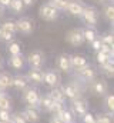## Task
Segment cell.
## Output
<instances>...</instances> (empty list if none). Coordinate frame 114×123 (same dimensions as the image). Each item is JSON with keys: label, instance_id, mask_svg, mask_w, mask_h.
<instances>
[{"label": "cell", "instance_id": "cell-1", "mask_svg": "<svg viewBox=\"0 0 114 123\" xmlns=\"http://www.w3.org/2000/svg\"><path fill=\"white\" fill-rule=\"evenodd\" d=\"M60 86H61V90H63V93H64L66 100H68V102L84 97L86 92H87L86 85L80 83V82H77V80L73 79V77H71L67 83H61Z\"/></svg>", "mask_w": 114, "mask_h": 123}, {"label": "cell", "instance_id": "cell-2", "mask_svg": "<svg viewBox=\"0 0 114 123\" xmlns=\"http://www.w3.org/2000/svg\"><path fill=\"white\" fill-rule=\"evenodd\" d=\"M86 89H87V92L91 93L94 97H104L107 93H110V85H108L107 79L97 76L90 83H87Z\"/></svg>", "mask_w": 114, "mask_h": 123}, {"label": "cell", "instance_id": "cell-3", "mask_svg": "<svg viewBox=\"0 0 114 123\" xmlns=\"http://www.w3.org/2000/svg\"><path fill=\"white\" fill-rule=\"evenodd\" d=\"M71 73H73V79H76L77 82L83 83L86 86H87V83H90L93 79H96L98 76L97 74V69L94 66H91L90 63L87 66H84V67L79 69V70H73Z\"/></svg>", "mask_w": 114, "mask_h": 123}, {"label": "cell", "instance_id": "cell-4", "mask_svg": "<svg viewBox=\"0 0 114 123\" xmlns=\"http://www.w3.org/2000/svg\"><path fill=\"white\" fill-rule=\"evenodd\" d=\"M40 99H41V93L39 89H36L34 86H27L23 92H22V102L26 106H31V107H39L40 105ZM40 109V107H39Z\"/></svg>", "mask_w": 114, "mask_h": 123}, {"label": "cell", "instance_id": "cell-5", "mask_svg": "<svg viewBox=\"0 0 114 123\" xmlns=\"http://www.w3.org/2000/svg\"><path fill=\"white\" fill-rule=\"evenodd\" d=\"M26 62L28 64V69H43V64L46 63V55L40 49L31 50L26 57Z\"/></svg>", "mask_w": 114, "mask_h": 123}, {"label": "cell", "instance_id": "cell-6", "mask_svg": "<svg viewBox=\"0 0 114 123\" xmlns=\"http://www.w3.org/2000/svg\"><path fill=\"white\" fill-rule=\"evenodd\" d=\"M80 19L83 20L86 26L88 27H96L98 25V10L93 6H86Z\"/></svg>", "mask_w": 114, "mask_h": 123}, {"label": "cell", "instance_id": "cell-7", "mask_svg": "<svg viewBox=\"0 0 114 123\" xmlns=\"http://www.w3.org/2000/svg\"><path fill=\"white\" fill-rule=\"evenodd\" d=\"M39 16L41 20L44 22H56L57 19L60 17V12L54 9L51 4L49 3H43L40 7H39Z\"/></svg>", "mask_w": 114, "mask_h": 123}, {"label": "cell", "instance_id": "cell-8", "mask_svg": "<svg viewBox=\"0 0 114 123\" xmlns=\"http://www.w3.org/2000/svg\"><path fill=\"white\" fill-rule=\"evenodd\" d=\"M68 110L74 115L76 119H80L83 115H86V113L88 112V102H87V99H86V97H81V99L71 100Z\"/></svg>", "mask_w": 114, "mask_h": 123}, {"label": "cell", "instance_id": "cell-9", "mask_svg": "<svg viewBox=\"0 0 114 123\" xmlns=\"http://www.w3.org/2000/svg\"><path fill=\"white\" fill-rule=\"evenodd\" d=\"M64 40L73 46V47H80L83 46L86 42H84V37H83V31H81V27H74L71 30H68L64 36Z\"/></svg>", "mask_w": 114, "mask_h": 123}, {"label": "cell", "instance_id": "cell-10", "mask_svg": "<svg viewBox=\"0 0 114 123\" xmlns=\"http://www.w3.org/2000/svg\"><path fill=\"white\" fill-rule=\"evenodd\" d=\"M43 83L53 89V87H57L61 85V74L57 69H49V70H44L43 73Z\"/></svg>", "mask_w": 114, "mask_h": 123}, {"label": "cell", "instance_id": "cell-11", "mask_svg": "<svg viewBox=\"0 0 114 123\" xmlns=\"http://www.w3.org/2000/svg\"><path fill=\"white\" fill-rule=\"evenodd\" d=\"M14 23H16V30L19 31V33H22V34H24V36H30L34 31V29H36L33 19H30L27 16L17 19Z\"/></svg>", "mask_w": 114, "mask_h": 123}, {"label": "cell", "instance_id": "cell-12", "mask_svg": "<svg viewBox=\"0 0 114 123\" xmlns=\"http://www.w3.org/2000/svg\"><path fill=\"white\" fill-rule=\"evenodd\" d=\"M1 37H0V40H3V42H11V40H14V34L17 33L16 30V23H14V20H6L1 26Z\"/></svg>", "mask_w": 114, "mask_h": 123}, {"label": "cell", "instance_id": "cell-13", "mask_svg": "<svg viewBox=\"0 0 114 123\" xmlns=\"http://www.w3.org/2000/svg\"><path fill=\"white\" fill-rule=\"evenodd\" d=\"M23 117L26 119L27 123H39L41 119V110L39 107H31V106H24L22 110Z\"/></svg>", "mask_w": 114, "mask_h": 123}, {"label": "cell", "instance_id": "cell-14", "mask_svg": "<svg viewBox=\"0 0 114 123\" xmlns=\"http://www.w3.org/2000/svg\"><path fill=\"white\" fill-rule=\"evenodd\" d=\"M56 69L60 73H64V74H71V64H70V57L67 53H61L58 55L56 59Z\"/></svg>", "mask_w": 114, "mask_h": 123}, {"label": "cell", "instance_id": "cell-15", "mask_svg": "<svg viewBox=\"0 0 114 123\" xmlns=\"http://www.w3.org/2000/svg\"><path fill=\"white\" fill-rule=\"evenodd\" d=\"M86 6H87V4H86L83 0H70V1H68V4H67L66 12H67L70 16L80 17Z\"/></svg>", "mask_w": 114, "mask_h": 123}, {"label": "cell", "instance_id": "cell-16", "mask_svg": "<svg viewBox=\"0 0 114 123\" xmlns=\"http://www.w3.org/2000/svg\"><path fill=\"white\" fill-rule=\"evenodd\" d=\"M43 69H28L27 73L24 74L27 79L28 85H41L43 83Z\"/></svg>", "mask_w": 114, "mask_h": 123}, {"label": "cell", "instance_id": "cell-17", "mask_svg": "<svg viewBox=\"0 0 114 123\" xmlns=\"http://www.w3.org/2000/svg\"><path fill=\"white\" fill-rule=\"evenodd\" d=\"M68 57H70L71 70H79V69H81V67H84V66L88 64V60H87V57H86L84 55L74 53V55H68Z\"/></svg>", "mask_w": 114, "mask_h": 123}, {"label": "cell", "instance_id": "cell-18", "mask_svg": "<svg viewBox=\"0 0 114 123\" xmlns=\"http://www.w3.org/2000/svg\"><path fill=\"white\" fill-rule=\"evenodd\" d=\"M27 86H30L27 82V79H26V76L24 74H16V76H13V82H11V87L14 89V90H17V92H23Z\"/></svg>", "mask_w": 114, "mask_h": 123}, {"label": "cell", "instance_id": "cell-19", "mask_svg": "<svg viewBox=\"0 0 114 123\" xmlns=\"http://www.w3.org/2000/svg\"><path fill=\"white\" fill-rule=\"evenodd\" d=\"M9 66L13 69V70H22L23 67H24V64H26V59H24V56L23 55H14V56H10L9 57Z\"/></svg>", "mask_w": 114, "mask_h": 123}, {"label": "cell", "instance_id": "cell-20", "mask_svg": "<svg viewBox=\"0 0 114 123\" xmlns=\"http://www.w3.org/2000/svg\"><path fill=\"white\" fill-rule=\"evenodd\" d=\"M47 94L50 96V99H51L53 102L66 105V97H64V93H63V90H61V86H57V87L50 89V90L47 92Z\"/></svg>", "mask_w": 114, "mask_h": 123}, {"label": "cell", "instance_id": "cell-21", "mask_svg": "<svg viewBox=\"0 0 114 123\" xmlns=\"http://www.w3.org/2000/svg\"><path fill=\"white\" fill-rule=\"evenodd\" d=\"M13 76L9 72H0V92H6L11 87Z\"/></svg>", "mask_w": 114, "mask_h": 123}, {"label": "cell", "instance_id": "cell-22", "mask_svg": "<svg viewBox=\"0 0 114 123\" xmlns=\"http://www.w3.org/2000/svg\"><path fill=\"white\" fill-rule=\"evenodd\" d=\"M0 109L9 110V112H11V109H13V100L7 94V92H0Z\"/></svg>", "mask_w": 114, "mask_h": 123}, {"label": "cell", "instance_id": "cell-23", "mask_svg": "<svg viewBox=\"0 0 114 123\" xmlns=\"http://www.w3.org/2000/svg\"><path fill=\"white\" fill-rule=\"evenodd\" d=\"M103 17H104L108 23L113 25V22H114V4H113V1L104 3V7H103Z\"/></svg>", "mask_w": 114, "mask_h": 123}, {"label": "cell", "instance_id": "cell-24", "mask_svg": "<svg viewBox=\"0 0 114 123\" xmlns=\"http://www.w3.org/2000/svg\"><path fill=\"white\" fill-rule=\"evenodd\" d=\"M83 31V37H84V42L87 43H91L93 40H96L97 37H98V31L96 27H88V26H86L81 29Z\"/></svg>", "mask_w": 114, "mask_h": 123}, {"label": "cell", "instance_id": "cell-25", "mask_svg": "<svg viewBox=\"0 0 114 123\" xmlns=\"http://www.w3.org/2000/svg\"><path fill=\"white\" fill-rule=\"evenodd\" d=\"M53 100L50 99V96L46 93V94H41V99H40V105H39V107H40V110L41 112H44V113H49L50 112V109H51V106H53Z\"/></svg>", "mask_w": 114, "mask_h": 123}, {"label": "cell", "instance_id": "cell-26", "mask_svg": "<svg viewBox=\"0 0 114 123\" xmlns=\"http://www.w3.org/2000/svg\"><path fill=\"white\" fill-rule=\"evenodd\" d=\"M100 72H101V74H103L106 79H113L114 77L113 62H108V63H106V64H101V66H100Z\"/></svg>", "mask_w": 114, "mask_h": 123}, {"label": "cell", "instance_id": "cell-27", "mask_svg": "<svg viewBox=\"0 0 114 123\" xmlns=\"http://www.w3.org/2000/svg\"><path fill=\"white\" fill-rule=\"evenodd\" d=\"M58 117H60V120L63 123H77L74 115L68 110V107H64V109L58 113Z\"/></svg>", "mask_w": 114, "mask_h": 123}, {"label": "cell", "instance_id": "cell-28", "mask_svg": "<svg viewBox=\"0 0 114 123\" xmlns=\"http://www.w3.org/2000/svg\"><path fill=\"white\" fill-rule=\"evenodd\" d=\"M7 53L10 56H14V55H22V44L16 40H11L7 43Z\"/></svg>", "mask_w": 114, "mask_h": 123}, {"label": "cell", "instance_id": "cell-29", "mask_svg": "<svg viewBox=\"0 0 114 123\" xmlns=\"http://www.w3.org/2000/svg\"><path fill=\"white\" fill-rule=\"evenodd\" d=\"M9 9L13 12V14H22L23 12H24V4H23V1L22 0H11L10 1V6H9Z\"/></svg>", "mask_w": 114, "mask_h": 123}, {"label": "cell", "instance_id": "cell-30", "mask_svg": "<svg viewBox=\"0 0 114 123\" xmlns=\"http://www.w3.org/2000/svg\"><path fill=\"white\" fill-rule=\"evenodd\" d=\"M103 99H104V107L107 109V112L113 113L114 112V94L113 93H107Z\"/></svg>", "mask_w": 114, "mask_h": 123}, {"label": "cell", "instance_id": "cell-31", "mask_svg": "<svg viewBox=\"0 0 114 123\" xmlns=\"http://www.w3.org/2000/svg\"><path fill=\"white\" fill-rule=\"evenodd\" d=\"M96 116V123H113V113H97Z\"/></svg>", "mask_w": 114, "mask_h": 123}, {"label": "cell", "instance_id": "cell-32", "mask_svg": "<svg viewBox=\"0 0 114 123\" xmlns=\"http://www.w3.org/2000/svg\"><path fill=\"white\" fill-rule=\"evenodd\" d=\"M68 1H70V0H49L47 3L51 4V6H53L54 9H57L58 12H66Z\"/></svg>", "mask_w": 114, "mask_h": 123}, {"label": "cell", "instance_id": "cell-33", "mask_svg": "<svg viewBox=\"0 0 114 123\" xmlns=\"http://www.w3.org/2000/svg\"><path fill=\"white\" fill-rule=\"evenodd\" d=\"M98 39H100V42H101L103 44H107V46H111V47H113L114 36H113V33H111V31H106V33L100 34V36H98Z\"/></svg>", "mask_w": 114, "mask_h": 123}, {"label": "cell", "instance_id": "cell-34", "mask_svg": "<svg viewBox=\"0 0 114 123\" xmlns=\"http://www.w3.org/2000/svg\"><path fill=\"white\" fill-rule=\"evenodd\" d=\"M96 60L98 63V66H101V64H106V63H108V62H113V57L107 56V55L103 53V52H96Z\"/></svg>", "mask_w": 114, "mask_h": 123}, {"label": "cell", "instance_id": "cell-35", "mask_svg": "<svg viewBox=\"0 0 114 123\" xmlns=\"http://www.w3.org/2000/svg\"><path fill=\"white\" fill-rule=\"evenodd\" d=\"M66 107V105H63V103H53V106H51V109H50V112H49V115L50 116H58V113L63 110Z\"/></svg>", "mask_w": 114, "mask_h": 123}, {"label": "cell", "instance_id": "cell-36", "mask_svg": "<svg viewBox=\"0 0 114 123\" xmlns=\"http://www.w3.org/2000/svg\"><path fill=\"white\" fill-rule=\"evenodd\" d=\"M10 123H27L26 119L23 117L22 112H11V117H10Z\"/></svg>", "mask_w": 114, "mask_h": 123}, {"label": "cell", "instance_id": "cell-37", "mask_svg": "<svg viewBox=\"0 0 114 123\" xmlns=\"http://www.w3.org/2000/svg\"><path fill=\"white\" fill-rule=\"evenodd\" d=\"M80 120H81V123H96V116H94V113H91L88 110L86 115L80 117Z\"/></svg>", "mask_w": 114, "mask_h": 123}, {"label": "cell", "instance_id": "cell-38", "mask_svg": "<svg viewBox=\"0 0 114 123\" xmlns=\"http://www.w3.org/2000/svg\"><path fill=\"white\" fill-rule=\"evenodd\" d=\"M10 117H11V112H9V110H1V109H0V122H9L10 123Z\"/></svg>", "mask_w": 114, "mask_h": 123}, {"label": "cell", "instance_id": "cell-39", "mask_svg": "<svg viewBox=\"0 0 114 123\" xmlns=\"http://www.w3.org/2000/svg\"><path fill=\"white\" fill-rule=\"evenodd\" d=\"M90 44H91V47H93V50H94V52H98V50H100V47H101V42H100V39H98V37H97L96 40H93Z\"/></svg>", "mask_w": 114, "mask_h": 123}, {"label": "cell", "instance_id": "cell-40", "mask_svg": "<svg viewBox=\"0 0 114 123\" xmlns=\"http://www.w3.org/2000/svg\"><path fill=\"white\" fill-rule=\"evenodd\" d=\"M49 123H63V122L60 120V117H58V116H50Z\"/></svg>", "mask_w": 114, "mask_h": 123}, {"label": "cell", "instance_id": "cell-41", "mask_svg": "<svg viewBox=\"0 0 114 123\" xmlns=\"http://www.w3.org/2000/svg\"><path fill=\"white\" fill-rule=\"evenodd\" d=\"M22 1H23L24 7H31V6L36 3V0H22Z\"/></svg>", "mask_w": 114, "mask_h": 123}, {"label": "cell", "instance_id": "cell-42", "mask_svg": "<svg viewBox=\"0 0 114 123\" xmlns=\"http://www.w3.org/2000/svg\"><path fill=\"white\" fill-rule=\"evenodd\" d=\"M10 1H11V0H0V6H1L3 9H7V7L10 6Z\"/></svg>", "mask_w": 114, "mask_h": 123}, {"label": "cell", "instance_id": "cell-43", "mask_svg": "<svg viewBox=\"0 0 114 123\" xmlns=\"http://www.w3.org/2000/svg\"><path fill=\"white\" fill-rule=\"evenodd\" d=\"M3 14H4V9L0 6V17H3Z\"/></svg>", "mask_w": 114, "mask_h": 123}, {"label": "cell", "instance_id": "cell-44", "mask_svg": "<svg viewBox=\"0 0 114 123\" xmlns=\"http://www.w3.org/2000/svg\"><path fill=\"white\" fill-rule=\"evenodd\" d=\"M97 1H98V3H103V4H104V3H107L108 0H97Z\"/></svg>", "mask_w": 114, "mask_h": 123}, {"label": "cell", "instance_id": "cell-45", "mask_svg": "<svg viewBox=\"0 0 114 123\" xmlns=\"http://www.w3.org/2000/svg\"><path fill=\"white\" fill-rule=\"evenodd\" d=\"M1 67H3V59L0 57V70H1Z\"/></svg>", "mask_w": 114, "mask_h": 123}, {"label": "cell", "instance_id": "cell-46", "mask_svg": "<svg viewBox=\"0 0 114 123\" xmlns=\"http://www.w3.org/2000/svg\"><path fill=\"white\" fill-rule=\"evenodd\" d=\"M0 37H1V27H0Z\"/></svg>", "mask_w": 114, "mask_h": 123}, {"label": "cell", "instance_id": "cell-47", "mask_svg": "<svg viewBox=\"0 0 114 123\" xmlns=\"http://www.w3.org/2000/svg\"><path fill=\"white\" fill-rule=\"evenodd\" d=\"M0 123H9V122H0Z\"/></svg>", "mask_w": 114, "mask_h": 123}]
</instances>
